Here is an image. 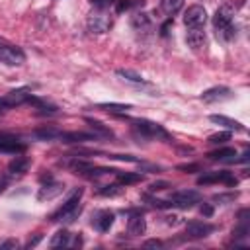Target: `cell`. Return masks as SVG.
<instances>
[{
	"label": "cell",
	"mask_w": 250,
	"mask_h": 250,
	"mask_svg": "<svg viewBox=\"0 0 250 250\" xmlns=\"http://www.w3.org/2000/svg\"><path fill=\"white\" fill-rule=\"evenodd\" d=\"M80 195H82V188L74 189V193L66 199V203L57 209L53 215H51V221H61V223H72L78 215H80Z\"/></svg>",
	"instance_id": "obj_1"
},
{
	"label": "cell",
	"mask_w": 250,
	"mask_h": 250,
	"mask_svg": "<svg viewBox=\"0 0 250 250\" xmlns=\"http://www.w3.org/2000/svg\"><path fill=\"white\" fill-rule=\"evenodd\" d=\"M111 16L104 10H98V12H92L86 20V25L90 29V33H105L109 27H111Z\"/></svg>",
	"instance_id": "obj_2"
},
{
	"label": "cell",
	"mask_w": 250,
	"mask_h": 250,
	"mask_svg": "<svg viewBox=\"0 0 250 250\" xmlns=\"http://www.w3.org/2000/svg\"><path fill=\"white\" fill-rule=\"evenodd\" d=\"M135 127L145 135V137H152V139H164L168 141L170 135L166 133V129L154 121H148V119H137L135 121Z\"/></svg>",
	"instance_id": "obj_3"
},
{
	"label": "cell",
	"mask_w": 250,
	"mask_h": 250,
	"mask_svg": "<svg viewBox=\"0 0 250 250\" xmlns=\"http://www.w3.org/2000/svg\"><path fill=\"white\" fill-rule=\"evenodd\" d=\"M205 20H207V12H205V8L199 6V4L189 6V8L186 10V14H184V23H186V27H201V25L205 23Z\"/></svg>",
	"instance_id": "obj_4"
},
{
	"label": "cell",
	"mask_w": 250,
	"mask_h": 250,
	"mask_svg": "<svg viewBox=\"0 0 250 250\" xmlns=\"http://www.w3.org/2000/svg\"><path fill=\"white\" fill-rule=\"evenodd\" d=\"M170 201H172V205H178L182 209H189V207H193L195 203L201 201V195H199V191H193V189L188 191L186 189V191H176L170 197Z\"/></svg>",
	"instance_id": "obj_5"
},
{
	"label": "cell",
	"mask_w": 250,
	"mask_h": 250,
	"mask_svg": "<svg viewBox=\"0 0 250 250\" xmlns=\"http://www.w3.org/2000/svg\"><path fill=\"white\" fill-rule=\"evenodd\" d=\"M0 61L10 64V66H18L25 61V55L20 47H14V45H2L0 47Z\"/></svg>",
	"instance_id": "obj_6"
},
{
	"label": "cell",
	"mask_w": 250,
	"mask_h": 250,
	"mask_svg": "<svg viewBox=\"0 0 250 250\" xmlns=\"http://www.w3.org/2000/svg\"><path fill=\"white\" fill-rule=\"evenodd\" d=\"M29 96H31V94H29V88H18V90H12V92H8L6 96L0 98V107H16V105L27 102Z\"/></svg>",
	"instance_id": "obj_7"
},
{
	"label": "cell",
	"mask_w": 250,
	"mask_h": 250,
	"mask_svg": "<svg viewBox=\"0 0 250 250\" xmlns=\"http://www.w3.org/2000/svg\"><path fill=\"white\" fill-rule=\"evenodd\" d=\"M232 16H234V10H232L230 6H227V4L221 6V8L215 12V16H213V25H215V29L219 31V29L230 25V23H232Z\"/></svg>",
	"instance_id": "obj_8"
},
{
	"label": "cell",
	"mask_w": 250,
	"mask_h": 250,
	"mask_svg": "<svg viewBox=\"0 0 250 250\" xmlns=\"http://www.w3.org/2000/svg\"><path fill=\"white\" fill-rule=\"evenodd\" d=\"M213 230H215L213 225H209V223H199V221H193V223H189V225L186 227V234H188L189 238H205V236H209Z\"/></svg>",
	"instance_id": "obj_9"
},
{
	"label": "cell",
	"mask_w": 250,
	"mask_h": 250,
	"mask_svg": "<svg viewBox=\"0 0 250 250\" xmlns=\"http://www.w3.org/2000/svg\"><path fill=\"white\" fill-rule=\"evenodd\" d=\"M227 98H230V90L225 88V86H215V88H209V90H205V92L201 94V100L207 102V104L223 102V100H227Z\"/></svg>",
	"instance_id": "obj_10"
},
{
	"label": "cell",
	"mask_w": 250,
	"mask_h": 250,
	"mask_svg": "<svg viewBox=\"0 0 250 250\" xmlns=\"http://www.w3.org/2000/svg\"><path fill=\"white\" fill-rule=\"evenodd\" d=\"M113 213L111 211H100L96 217H94V221H92V225L100 230V232H105V230H109V227L113 225Z\"/></svg>",
	"instance_id": "obj_11"
},
{
	"label": "cell",
	"mask_w": 250,
	"mask_h": 250,
	"mask_svg": "<svg viewBox=\"0 0 250 250\" xmlns=\"http://www.w3.org/2000/svg\"><path fill=\"white\" fill-rule=\"evenodd\" d=\"M186 43H188L191 49H199V47L205 43V33L201 31V27H188Z\"/></svg>",
	"instance_id": "obj_12"
},
{
	"label": "cell",
	"mask_w": 250,
	"mask_h": 250,
	"mask_svg": "<svg viewBox=\"0 0 250 250\" xmlns=\"http://www.w3.org/2000/svg\"><path fill=\"white\" fill-rule=\"evenodd\" d=\"M62 189H64V186H62V184L51 182V184H45V186L39 189L37 197H39L41 201H45V199H53V197H57V195H59Z\"/></svg>",
	"instance_id": "obj_13"
},
{
	"label": "cell",
	"mask_w": 250,
	"mask_h": 250,
	"mask_svg": "<svg viewBox=\"0 0 250 250\" xmlns=\"http://www.w3.org/2000/svg\"><path fill=\"white\" fill-rule=\"evenodd\" d=\"M209 121H211V123H217V125H223V127H227V129H230V131H244V127H242L240 121L230 119V117H225V115H211Z\"/></svg>",
	"instance_id": "obj_14"
},
{
	"label": "cell",
	"mask_w": 250,
	"mask_h": 250,
	"mask_svg": "<svg viewBox=\"0 0 250 250\" xmlns=\"http://www.w3.org/2000/svg\"><path fill=\"white\" fill-rule=\"evenodd\" d=\"M25 146L21 143H18L16 139H6L0 135V152H10V154H18V152H23Z\"/></svg>",
	"instance_id": "obj_15"
},
{
	"label": "cell",
	"mask_w": 250,
	"mask_h": 250,
	"mask_svg": "<svg viewBox=\"0 0 250 250\" xmlns=\"http://www.w3.org/2000/svg\"><path fill=\"white\" fill-rule=\"evenodd\" d=\"M127 230H129L131 236H141V234H145V230H146V223H145V219L139 217V215L131 217L129 223H127Z\"/></svg>",
	"instance_id": "obj_16"
},
{
	"label": "cell",
	"mask_w": 250,
	"mask_h": 250,
	"mask_svg": "<svg viewBox=\"0 0 250 250\" xmlns=\"http://www.w3.org/2000/svg\"><path fill=\"white\" fill-rule=\"evenodd\" d=\"M234 156H236V150H234V148H230V146L217 148V150L209 152V158H211V160H229V162H232V160H234Z\"/></svg>",
	"instance_id": "obj_17"
},
{
	"label": "cell",
	"mask_w": 250,
	"mask_h": 250,
	"mask_svg": "<svg viewBox=\"0 0 250 250\" xmlns=\"http://www.w3.org/2000/svg\"><path fill=\"white\" fill-rule=\"evenodd\" d=\"M27 166H29V160H27L25 156H16V158L8 164V172H10V174H23V172L27 170Z\"/></svg>",
	"instance_id": "obj_18"
},
{
	"label": "cell",
	"mask_w": 250,
	"mask_h": 250,
	"mask_svg": "<svg viewBox=\"0 0 250 250\" xmlns=\"http://www.w3.org/2000/svg\"><path fill=\"white\" fill-rule=\"evenodd\" d=\"M184 6V0H160V10L168 16H174L182 10Z\"/></svg>",
	"instance_id": "obj_19"
},
{
	"label": "cell",
	"mask_w": 250,
	"mask_h": 250,
	"mask_svg": "<svg viewBox=\"0 0 250 250\" xmlns=\"http://www.w3.org/2000/svg\"><path fill=\"white\" fill-rule=\"evenodd\" d=\"M61 139L64 143H82V141H94L96 135H92V133H62Z\"/></svg>",
	"instance_id": "obj_20"
},
{
	"label": "cell",
	"mask_w": 250,
	"mask_h": 250,
	"mask_svg": "<svg viewBox=\"0 0 250 250\" xmlns=\"http://www.w3.org/2000/svg\"><path fill=\"white\" fill-rule=\"evenodd\" d=\"M131 25H133L137 31H143V29H146V27L150 25V20H148L146 14L137 12V14H133V18H131Z\"/></svg>",
	"instance_id": "obj_21"
},
{
	"label": "cell",
	"mask_w": 250,
	"mask_h": 250,
	"mask_svg": "<svg viewBox=\"0 0 250 250\" xmlns=\"http://www.w3.org/2000/svg\"><path fill=\"white\" fill-rule=\"evenodd\" d=\"M143 180V174H139V172H117V182L123 186H127V184H137V182H141Z\"/></svg>",
	"instance_id": "obj_22"
},
{
	"label": "cell",
	"mask_w": 250,
	"mask_h": 250,
	"mask_svg": "<svg viewBox=\"0 0 250 250\" xmlns=\"http://www.w3.org/2000/svg\"><path fill=\"white\" fill-rule=\"evenodd\" d=\"M98 107L100 109H105V111H111V113H125V111L131 109L129 104H115V102H111V104H100Z\"/></svg>",
	"instance_id": "obj_23"
},
{
	"label": "cell",
	"mask_w": 250,
	"mask_h": 250,
	"mask_svg": "<svg viewBox=\"0 0 250 250\" xmlns=\"http://www.w3.org/2000/svg\"><path fill=\"white\" fill-rule=\"evenodd\" d=\"M68 238H70V234H68L66 230H57V232L53 234V238H51V246H53V248L66 246V244H68Z\"/></svg>",
	"instance_id": "obj_24"
},
{
	"label": "cell",
	"mask_w": 250,
	"mask_h": 250,
	"mask_svg": "<svg viewBox=\"0 0 250 250\" xmlns=\"http://www.w3.org/2000/svg\"><path fill=\"white\" fill-rule=\"evenodd\" d=\"M117 76H123L125 80H131V82H145V78L141 74H137L135 70H129V68H119Z\"/></svg>",
	"instance_id": "obj_25"
},
{
	"label": "cell",
	"mask_w": 250,
	"mask_h": 250,
	"mask_svg": "<svg viewBox=\"0 0 250 250\" xmlns=\"http://www.w3.org/2000/svg\"><path fill=\"white\" fill-rule=\"evenodd\" d=\"M227 141H230V131L215 133V135L209 137V143H211V145H223V143H227Z\"/></svg>",
	"instance_id": "obj_26"
},
{
	"label": "cell",
	"mask_w": 250,
	"mask_h": 250,
	"mask_svg": "<svg viewBox=\"0 0 250 250\" xmlns=\"http://www.w3.org/2000/svg\"><path fill=\"white\" fill-rule=\"evenodd\" d=\"M123 191L121 184H111V186H104L100 189V195H119Z\"/></svg>",
	"instance_id": "obj_27"
},
{
	"label": "cell",
	"mask_w": 250,
	"mask_h": 250,
	"mask_svg": "<svg viewBox=\"0 0 250 250\" xmlns=\"http://www.w3.org/2000/svg\"><path fill=\"white\" fill-rule=\"evenodd\" d=\"M35 137H39V139H55V137H61V135L55 129H41V131L35 133Z\"/></svg>",
	"instance_id": "obj_28"
},
{
	"label": "cell",
	"mask_w": 250,
	"mask_h": 250,
	"mask_svg": "<svg viewBox=\"0 0 250 250\" xmlns=\"http://www.w3.org/2000/svg\"><path fill=\"white\" fill-rule=\"evenodd\" d=\"M14 248H18V240H14V238L0 240V250H14Z\"/></svg>",
	"instance_id": "obj_29"
},
{
	"label": "cell",
	"mask_w": 250,
	"mask_h": 250,
	"mask_svg": "<svg viewBox=\"0 0 250 250\" xmlns=\"http://www.w3.org/2000/svg\"><path fill=\"white\" fill-rule=\"evenodd\" d=\"M92 2V6H96V8H100V10H105V8H109L115 0H90Z\"/></svg>",
	"instance_id": "obj_30"
},
{
	"label": "cell",
	"mask_w": 250,
	"mask_h": 250,
	"mask_svg": "<svg viewBox=\"0 0 250 250\" xmlns=\"http://www.w3.org/2000/svg\"><path fill=\"white\" fill-rule=\"evenodd\" d=\"M88 123H90V125H92L94 129H98V131H100L102 135H111V133H109V131H107V129H105V127H104V125H102L100 121H94V119H88Z\"/></svg>",
	"instance_id": "obj_31"
},
{
	"label": "cell",
	"mask_w": 250,
	"mask_h": 250,
	"mask_svg": "<svg viewBox=\"0 0 250 250\" xmlns=\"http://www.w3.org/2000/svg\"><path fill=\"white\" fill-rule=\"evenodd\" d=\"M109 158H117V160H125V162H139V158H135L131 154H109Z\"/></svg>",
	"instance_id": "obj_32"
},
{
	"label": "cell",
	"mask_w": 250,
	"mask_h": 250,
	"mask_svg": "<svg viewBox=\"0 0 250 250\" xmlns=\"http://www.w3.org/2000/svg\"><path fill=\"white\" fill-rule=\"evenodd\" d=\"M201 215L211 217V215H213V207H211L209 203H203V205H201Z\"/></svg>",
	"instance_id": "obj_33"
},
{
	"label": "cell",
	"mask_w": 250,
	"mask_h": 250,
	"mask_svg": "<svg viewBox=\"0 0 250 250\" xmlns=\"http://www.w3.org/2000/svg\"><path fill=\"white\" fill-rule=\"evenodd\" d=\"M178 170H188L189 172V170H199V166L197 164H180Z\"/></svg>",
	"instance_id": "obj_34"
},
{
	"label": "cell",
	"mask_w": 250,
	"mask_h": 250,
	"mask_svg": "<svg viewBox=\"0 0 250 250\" xmlns=\"http://www.w3.org/2000/svg\"><path fill=\"white\" fill-rule=\"evenodd\" d=\"M145 246H146V248H160L162 242H160V240H148V242H145Z\"/></svg>",
	"instance_id": "obj_35"
},
{
	"label": "cell",
	"mask_w": 250,
	"mask_h": 250,
	"mask_svg": "<svg viewBox=\"0 0 250 250\" xmlns=\"http://www.w3.org/2000/svg\"><path fill=\"white\" fill-rule=\"evenodd\" d=\"M39 240H41V236H35V238H29V242H27L25 246H27V248H31V246H35V244H37Z\"/></svg>",
	"instance_id": "obj_36"
},
{
	"label": "cell",
	"mask_w": 250,
	"mask_h": 250,
	"mask_svg": "<svg viewBox=\"0 0 250 250\" xmlns=\"http://www.w3.org/2000/svg\"><path fill=\"white\" fill-rule=\"evenodd\" d=\"M178 219H180V217L172 215V217H166V223H168V225H176V223H178Z\"/></svg>",
	"instance_id": "obj_37"
},
{
	"label": "cell",
	"mask_w": 250,
	"mask_h": 250,
	"mask_svg": "<svg viewBox=\"0 0 250 250\" xmlns=\"http://www.w3.org/2000/svg\"><path fill=\"white\" fill-rule=\"evenodd\" d=\"M2 45H6V41H4L2 37H0V47H2Z\"/></svg>",
	"instance_id": "obj_38"
}]
</instances>
